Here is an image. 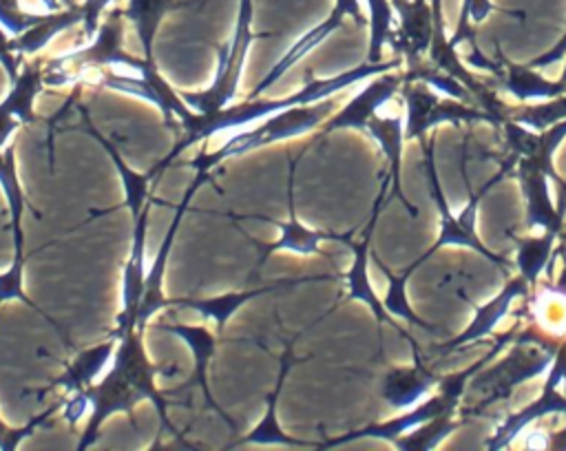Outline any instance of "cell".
<instances>
[{
  "instance_id": "38",
  "label": "cell",
  "mask_w": 566,
  "mask_h": 451,
  "mask_svg": "<svg viewBox=\"0 0 566 451\" xmlns=\"http://www.w3.org/2000/svg\"><path fill=\"white\" fill-rule=\"evenodd\" d=\"M51 413H53V409H46L42 416H38L31 424H27V427H22V429H11V427L4 424L2 418H0V449H2V451L15 449V447L20 444V440H22L24 436H29V433L35 429V424L44 422V418H49Z\"/></svg>"
},
{
  "instance_id": "12",
  "label": "cell",
  "mask_w": 566,
  "mask_h": 451,
  "mask_svg": "<svg viewBox=\"0 0 566 451\" xmlns=\"http://www.w3.org/2000/svg\"><path fill=\"white\" fill-rule=\"evenodd\" d=\"M400 86V80L396 75H382L374 82H369L365 88H360L334 117L327 122V130L338 128H356L363 130L367 122L396 95Z\"/></svg>"
},
{
  "instance_id": "2",
  "label": "cell",
  "mask_w": 566,
  "mask_h": 451,
  "mask_svg": "<svg viewBox=\"0 0 566 451\" xmlns=\"http://www.w3.org/2000/svg\"><path fill=\"white\" fill-rule=\"evenodd\" d=\"M398 66V60H391V62H367L363 66H356L352 71H345V73H338V75H332V77H321V80H310L305 82L303 88H298L296 93L292 95H285V97H276V99H259V97H248L245 102L241 104H230L208 117H199L197 113H192L186 122H184V128H186V137L172 148V153L157 166L159 170H164L172 157H177L184 148L197 144V141H208L217 135H223V137H230L232 133L237 130H243L265 117H272L276 113H283L285 108H292V106H298V104H314V102H323V99H329L332 95H336L338 91L356 84V82H365L374 75H380V73H387L391 69Z\"/></svg>"
},
{
  "instance_id": "20",
  "label": "cell",
  "mask_w": 566,
  "mask_h": 451,
  "mask_svg": "<svg viewBox=\"0 0 566 451\" xmlns=\"http://www.w3.org/2000/svg\"><path fill=\"white\" fill-rule=\"evenodd\" d=\"M274 285L268 287H252V290H241V292H226L217 296H203V298H168V305H177L184 310L197 312L201 318H208L214 323L217 329H223L226 323L234 316V312L245 305L250 298L274 292Z\"/></svg>"
},
{
  "instance_id": "31",
  "label": "cell",
  "mask_w": 566,
  "mask_h": 451,
  "mask_svg": "<svg viewBox=\"0 0 566 451\" xmlns=\"http://www.w3.org/2000/svg\"><path fill=\"white\" fill-rule=\"evenodd\" d=\"M369 11V62H380V49L394 35V4L389 0H365Z\"/></svg>"
},
{
  "instance_id": "35",
  "label": "cell",
  "mask_w": 566,
  "mask_h": 451,
  "mask_svg": "<svg viewBox=\"0 0 566 451\" xmlns=\"http://www.w3.org/2000/svg\"><path fill=\"white\" fill-rule=\"evenodd\" d=\"M9 301H20L33 307V303L24 292V261L13 259L11 265L4 272H0V305Z\"/></svg>"
},
{
  "instance_id": "1",
  "label": "cell",
  "mask_w": 566,
  "mask_h": 451,
  "mask_svg": "<svg viewBox=\"0 0 566 451\" xmlns=\"http://www.w3.org/2000/svg\"><path fill=\"white\" fill-rule=\"evenodd\" d=\"M157 367L146 356L142 332L133 329L119 336L115 354L106 367V371L97 378L93 387H88L91 396V416L86 420V429L77 442V449H88L95 442L99 427L113 413H130L139 402H153L164 427L175 431L168 422V400L155 387Z\"/></svg>"
},
{
  "instance_id": "10",
  "label": "cell",
  "mask_w": 566,
  "mask_h": 451,
  "mask_svg": "<svg viewBox=\"0 0 566 451\" xmlns=\"http://www.w3.org/2000/svg\"><path fill=\"white\" fill-rule=\"evenodd\" d=\"M455 398L458 394L442 387V394L427 400L424 405L416 407V409H409L405 416H398V418H391V420H385V422H378V424H369L360 431H354L340 440H334V442H327L325 447H336V444H345L349 440H358V438H378V440H398L402 438L405 433H409L411 429H416L418 424L422 422H429L431 418L440 416V413H449L453 411L455 407Z\"/></svg>"
},
{
  "instance_id": "27",
  "label": "cell",
  "mask_w": 566,
  "mask_h": 451,
  "mask_svg": "<svg viewBox=\"0 0 566 451\" xmlns=\"http://www.w3.org/2000/svg\"><path fill=\"white\" fill-rule=\"evenodd\" d=\"M88 133L106 148V153L111 155V159H113V164H115V168H117V172H119V177H122V186H124V195H126V206H128V210H130V217L133 219H137L139 214H142V210L148 206V203H153V197H150V183L155 181V177L159 175V168L155 166L153 170H148V172H135V170H130L128 166H126V161L122 159V155L117 153V148H113V144L108 141V139H104L102 137V133H97L95 128H88Z\"/></svg>"
},
{
  "instance_id": "28",
  "label": "cell",
  "mask_w": 566,
  "mask_h": 451,
  "mask_svg": "<svg viewBox=\"0 0 566 451\" xmlns=\"http://www.w3.org/2000/svg\"><path fill=\"white\" fill-rule=\"evenodd\" d=\"M287 371H290V354H285V358H283L281 376L276 380L274 394L268 398V409H265L263 418L259 420V424L243 440L237 442V447H256V444L259 447H305V444L287 438L285 431L281 429V424H279V418H276V400H279V391L283 389Z\"/></svg>"
},
{
  "instance_id": "16",
  "label": "cell",
  "mask_w": 566,
  "mask_h": 451,
  "mask_svg": "<svg viewBox=\"0 0 566 451\" xmlns=\"http://www.w3.org/2000/svg\"><path fill=\"white\" fill-rule=\"evenodd\" d=\"M524 292H526V281H524V279H513L497 296H493V298H489L484 305H478V307H475V314H473V321L469 323V327H467L460 336H455L451 343H447V345L442 347V352L460 349V347H464L467 343H473V340L486 336V334L502 321V316L509 312L511 303H513L517 296H522Z\"/></svg>"
},
{
  "instance_id": "15",
  "label": "cell",
  "mask_w": 566,
  "mask_h": 451,
  "mask_svg": "<svg viewBox=\"0 0 566 451\" xmlns=\"http://www.w3.org/2000/svg\"><path fill=\"white\" fill-rule=\"evenodd\" d=\"M166 332L179 336L188 345L192 360H195V382L199 385L206 405L210 409H214L228 424H232L230 418L223 413V409L214 402L210 387H208V365L217 352V336L203 325H166Z\"/></svg>"
},
{
  "instance_id": "41",
  "label": "cell",
  "mask_w": 566,
  "mask_h": 451,
  "mask_svg": "<svg viewBox=\"0 0 566 451\" xmlns=\"http://www.w3.org/2000/svg\"><path fill=\"white\" fill-rule=\"evenodd\" d=\"M555 447H559V449H564V447H566V431L559 436V442H557Z\"/></svg>"
},
{
  "instance_id": "32",
  "label": "cell",
  "mask_w": 566,
  "mask_h": 451,
  "mask_svg": "<svg viewBox=\"0 0 566 451\" xmlns=\"http://www.w3.org/2000/svg\"><path fill=\"white\" fill-rule=\"evenodd\" d=\"M416 268H418V265L413 263V265H409L400 276H394V274L387 272L385 265H380V270L387 274V281H389V287H387V294H385L382 305H385V310H387L389 314H394V316H400V318H405V321H409V323H413V325H420V327H429L422 318H418V316L413 314V310H411V305H409V301H407V296H405V283H407L409 274H411Z\"/></svg>"
},
{
  "instance_id": "4",
  "label": "cell",
  "mask_w": 566,
  "mask_h": 451,
  "mask_svg": "<svg viewBox=\"0 0 566 451\" xmlns=\"http://www.w3.org/2000/svg\"><path fill=\"white\" fill-rule=\"evenodd\" d=\"M427 175H429V183H431V195H433V201H436V208H438V214H440V234H438V241L436 245L429 250V254L440 248V245H464V248H471L475 250L478 254H482L484 259H489L491 263H497V265H506L504 259H500L497 254H491L482 243L480 239L475 237V214H478V203H480V197L482 192H471V199L467 203V208L460 212V214H453L442 197V190H440V181H438V172L433 168V159H431V150H427Z\"/></svg>"
},
{
  "instance_id": "11",
  "label": "cell",
  "mask_w": 566,
  "mask_h": 451,
  "mask_svg": "<svg viewBox=\"0 0 566 451\" xmlns=\"http://www.w3.org/2000/svg\"><path fill=\"white\" fill-rule=\"evenodd\" d=\"M394 9L400 13V29L391 35V44L396 51H402L413 64L418 55L431 49L436 20L433 11L424 0H394Z\"/></svg>"
},
{
  "instance_id": "30",
  "label": "cell",
  "mask_w": 566,
  "mask_h": 451,
  "mask_svg": "<svg viewBox=\"0 0 566 451\" xmlns=\"http://www.w3.org/2000/svg\"><path fill=\"white\" fill-rule=\"evenodd\" d=\"M455 427H458V420H453L451 411L449 413H440V416L431 418L429 422H422L416 429H411L409 436L405 433L407 438L405 440H396V447L398 449H433Z\"/></svg>"
},
{
  "instance_id": "9",
  "label": "cell",
  "mask_w": 566,
  "mask_h": 451,
  "mask_svg": "<svg viewBox=\"0 0 566 451\" xmlns=\"http://www.w3.org/2000/svg\"><path fill=\"white\" fill-rule=\"evenodd\" d=\"M44 86L42 66L38 64L20 69L18 77L11 80V91L0 99V148L9 146L22 124L33 122V104Z\"/></svg>"
},
{
  "instance_id": "42",
  "label": "cell",
  "mask_w": 566,
  "mask_h": 451,
  "mask_svg": "<svg viewBox=\"0 0 566 451\" xmlns=\"http://www.w3.org/2000/svg\"><path fill=\"white\" fill-rule=\"evenodd\" d=\"M559 82H564L566 84V69H564V73H562V80Z\"/></svg>"
},
{
  "instance_id": "3",
  "label": "cell",
  "mask_w": 566,
  "mask_h": 451,
  "mask_svg": "<svg viewBox=\"0 0 566 451\" xmlns=\"http://www.w3.org/2000/svg\"><path fill=\"white\" fill-rule=\"evenodd\" d=\"M332 113V102L323 99V102H314V104H298L292 108H285L283 113H276L272 117H265L243 130L232 133L230 137L223 139V144L208 155H199L192 161V168L197 170V175L208 179V172L219 166L221 161L230 159V157H239L245 153H252L256 148L270 146V144H279L285 139H294L301 135L312 133L327 115Z\"/></svg>"
},
{
  "instance_id": "25",
  "label": "cell",
  "mask_w": 566,
  "mask_h": 451,
  "mask_svg": "<svg viewBox=\"0 0 566 451\" xmlns=\"http://www.w3.org/2000/svg\"><path fill=\"white\" fill-rule=\"evenodd\" d=\"M274 226L279 228V239L265 248L261 261H265V256H270L272 252H292V254H301V256L318 254L323 241L343 239L340 234H329V232H318L314 228H307L296 217L294 208H290V214L285 221H274Z\"/></svg>"
},
{
  "instance_id": "36",
  "label": "cell",
  "mask_w": 566,
  "mask_h": 451,
  "mask_svg": "<svg viewBox=\"0 0 566 451\" xmlns=\"http://www.w3.org/2000/svg\"><path fill=\"white\" fill-rule=\"evenodd\" d=\"M491 11H493V0H462L460 20H458L455 33H453V38L449 40V44L455 49L460 42L471 40L469 20H473V22H482Z\"/></svg>"
},
{
  "instance_id": "40",
  "label": "cell",
  "mask_w": 566,
  "mask_h": 451,
  "mask_svg": "<svg viewBox=\"0 0 566 451\" xmlns=\"http://www.w3.org/2000/svg\"><path fill=\"white\" fill-rule=\"evenodd\" d=\"M564 57H566V31H564V35L559 38V42H557L551 51H546L544 55H539V57H535L533 62H528V66H533V69H544V66L555 64V62H559V60H564Z\"/></svg>"
},
{
  "instance_id": "6",
  "label": "cell",
  "mask_w": 566,
  "mask_h": 451,
  "mask_svg": "<svg viewBox=\"0 0 566 451\" xmlns=\"http://www.w3.org/2000/svg\"><path fill=\"white\" fill-rule=\"evenodd\" d=\"M148 212H150V203L142 210L137 219H133L130 252L124 263V276H122V312L117 316V329H115L117 336L137 329V314H139V303L144 296L146 272H148L146 268Z\"/></svg>"
},
{
  "instance_id": "21",
  "label": "cell",
  "mask_w": 566,
  "mask_h": 451,
  "mask_svg": "<svg viewBox=\"0 0 566 451\" xmlns=\"http://www.w3.org/2000/svg\"><path fill=\"white\" fill-rule=\"evenodd\" d=\"M433 380V374L420 363L413 367H396L385 376L382 398L396 409H409L427 396Z\"/></svg>"
},
{
  "instance_id": "39",
  "label": "cell",
  "mask_w": 566,
  "mask_h": 451,
  "mask_svg": "<svg viewBox=\"0 0 566 451\" xmlns=\"http://www.w3.org/2000/svg\"><path fill=\"white\" fill-rule=\"evenodd\" d=\"M548 387H564L566 389V345L557 352V356L553 358V369H551V376H548Z\"/></svg>"
},
{
  "instance_id": "29",
  "label": "cell",
  "mask_w": 566,
  "mask_h": 451,
  "mask_svg": "<svg viewBox=\"0 0 566 451\" xmlns=\"http://www.w3.org/2000/svg\"><path fill=\"white\" fill-rule=\"evenodd\" d=\"M553 241H555V232H544L537 239L517 241L515 263L526 283H535L539 279V274L546 270L548 256L553 250Z\"/></svg>"
},
{
  "instance_id": "7",
  "label": "cell",
  "mask_w": 566,
  "mask_h": 451,
  "mask_svg": "<svg viewBox=\"0 0 566 451\" xmlns=\"http://www.w3.org/2000/svg\"><path fill=\"white\" fill-rule=\"evenodd\" d=\"M405 135L416 139L422 137L429 128L444 122H462V119H484L489 117L482 111H473L447 99H440L427 86H411L405 91Z\"/></svg>"
},
{
  "instance_id": "8",
  "label": "cell",
  "mask_w": 566,
  "mask_h": 451,
  "mask_svg": "<svg viewBox=\"0 0 566 451\" xmlns=\"http://www.w3.org/2000/svg\"><path fill=\"white\" fill-rule=\"evenodd\" d=\"M345 15H352V18H356L358 20V24H363L365 22V15L358 11V9H354L352 4H347V2H343V0H336L334 2V9L329 11V15L323 20V22H318L316 27H312V29H307L298 40H294L290 46H287V51L274 62V66L263 75V80L252 88V93L248 95V97H259V95H263L279 77H283L298 60H303L312 49H316L327 35H332L340 24H343V18Z\"/></svg>"
},
{
  "instance_id": "13",
  "label": "cell",
  "mask_w": 566,
  "mask_h": 451,
  "mask_svg": "<svg viewBox=\"0 0 566 451\" xmlns=\"http://www.w3.org/2000/svg\"><path fill=\"white\" fill-rule=\"evenodd\" d=\"M520 183L526 201V221L528 228H542L544 232H555L562 226V212L555 210L551 192H548V172H544L537 164L524 159L520 164Z\"/></svg>"
},
{
  "instance_id": "37",
  "label": "cell",
  "mask_w": 566,
  "mask_h": 451,
  "mask_svg": "<svg viewBox=\"0 0 566 451\" xmlns=\"http://www.w3.org/2000/svg\"><path fill=\"white\" fill-rule=\"evenodd\" d=\"M60 416L73 427L80 420H88L91 416V396L88 389H75L69 394L64 402H60Z\"/></svg>"
},
{
  "instance_id": "23",
  "label": "cell",
  "mask_w": 566,
  "mask_h": 451,
  "mask_svg": "<svg viewBox=\"0 0 566 451\" xmlns=\"http://www.w3.org/2000/svg\"><path fill=\"white\" fill-rule=\"evenodd\" d=\"M190 2H179V0H128L126 4V20L133 24L142 53L148 62H153V46H155V35L164 18L181 7H188Z\"/></svg>"
},
{
  "instance_id": "33",
  "label": "cell",
  "mask_w": 566,
  "mask_h": 451,
  "mask_svg": "<svg viewBox=\"0 0 566 451\" xmlns=\"http://www.w3.org/2000/svg\"><path fill=\"white\" fill-rule=\"evenodd\" d=\"M537 318L555 334L566 332V287L544 290L535 301Z\"/></svg>"
},
{
  "instance_id": "24",
  "label": "cell",
  "mask_w": 566,
  "mask_h": 451,
  "mask_svg": "<svg viewBox=\"0 0 566 451\" xmlns=\"http://www.w3.org/2000/svg\"><path fill=\"white\" fill-rule=\"evenodd\" d=\"M562 411H566V394H559L555 387H548V385H546L544 394H542L535 402H531L528 407H524V409L517 411V413H511V416L497 427V431L493 433V438H491V442L486 444V449H504V447H509V442H511L513 438H517V433H520L524 427H528L531 422L539 420L542 416L562 413Z\"/></svg>"
},
{
  "instance_id": "22",
  "label": "cell",
  "mask_w": 566,
  "mask_h": 451,
  "mask_svg": "<svg viewBox=\"0 0 566 451\" xmlns=\"http://www.w3.org/2000/svg\"><path fill=\"white\" fill-rule=\"evenodd\" d=\"M0 190L7 201L9 219H11V237H13V259L24 261V230H22V217L27 210L24 190L20 186L18 172H15V159L11 148H0Z\"/></svg>"
},
{
  "instance_id": "14",
  "label": "cell",
  "mask_w": 566,
  "mask_h": 451,
  "mask_svg": "<svg viewBox=\"0 0 566 451\" xmlns=\"http://www.w3.org/2000/svg\"><path fill=\"white\" fill-rule=\"evenodd\" d=\"M117 340L119 336L113 334L108 340L104 343H97V345H91L82 352H77L73 356V360L66 365L64 374L55 380L57 387H62L64 391H75V389H88L97 382V378L106 371L113 354H115V347H117Z\"/></svg>"
},
{
  "instance_id": "26",
  "label": "cell",
  "mask_w": 566,
  "mask_h": 451,
  "mask_svg": "<svg viewBox=\"0 0 566 451\" xmlns=\"http://www.w3.org/2000/svg\"><path fill=\"white\" fill-rule=\"evenodd\" d=\"M84 22V11L73 9V11H55V13H46L42 15L33 27H29L27 31H22L20 35L11 38V46L13 51L22 57V55H35L38 51H42L46 44L53 42V38H57L62 31L73 29L75 24Z\"/></svg>"
},
{
  "instance_id": "34",
  "label": "cell",
  "mask_w": 566,
  "mask_h": 451,
  "mask_svg": "<svg viewBox=\"0 0 566 451\" xmlns=\"http://www.w3.org/2000/svg\"><path fill=\"white\" fill-rule=\"evenodd\" d=\"M562 119H566V93L559 97H553V99H544L542 104L531 106L515 117V122H520L533 130H544Z\"/></svg>"
},
{
  "instance_id": "17",
  "label": "cell",
  "mask_w": 566,
  "mask_h": 451,
  "mask_svg": "<svg viewBox=\"0 0 566 451\" xmlns=\"http://www.w3.org/2000/svg\"><path fill=\"white\" fill-rule=\"evenodd\" d=\"M378 208H380V201L376 203V210H374V217H371V223L367 226V232L363 237V241L358 243H352V250H354V261L345 274V285H347V294L349 298L354 301H360L365 303L367 307H371L374 316L380 321V323H389V312L385 310V305L378 301L374 287H371V281H369V272H367V265H369V234H371V228H374V221H376V214H378Z\"/></svg>"
},
{
  "instance_id": "19",
  "label": "cell",
  "mask_w": 566,
  "mask_h": 451,
  "mask_svg": "<svg viewBox=\"0 0 566 451\" xmlns=\"http://www.w3.org/2000/svg\"><path fill=\"white\" fill-rule=\"evenodd\" d=\"M502 86L506 88V93H511L515 99L520 102H528V99H553L566 93V84L564 82H548L544 75L537 73V69L533 66H522V64H495L493 71Z\"/></svg>"
},
{
  "instance_id": "5",
  "label": "cell",
  "mask_w": 566,
  "mask_h": 451,
  "mask_svg": "<svg viewBox=\"0 0 566 451\" xmlns=\"http://www.w3.org/2000/svg\"><path fill=\"white\" fill-rule=\"evenodd\" d=\"M555 354L539 347H517L506 360L486 371L480 380L475 378V391L482 396V402H495L506 398L520 382L539 376L553 365Z\"/></svg>"
},
{
  "instance_id": "18",
  "label": "cell",
  "mask_w": 566,
  "mask_h": 451,
  "mask_svg": "<svg viewBox=\"0 0 566 451\" xmlns=\"http://www.w3.org/2000/svg\"><path fill=\"white\" fill-rule=\"evenodd\" d=\"M363 133H367L371 139L378 141V146L382 148L387 161H389V172H391V190L394 195L409 206L407 197L402 195L400 188V159H402V144L407 139L405 135V117L398 115H380L376 113L367 126L363 128Z\"/></svg>"
}]
</instances>
